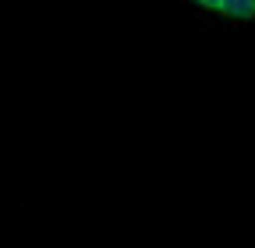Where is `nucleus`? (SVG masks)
I'll return each mask as SVG.
<instances>
[{
  "instance_id": "obj_1",
  "label": "nucleus",
  "mask_w": 255,
  "mask_h": 248,
  "mask_svg": "<svg viewBox=\"0 0 255 248\" xmlns=\"http://www.w3.org/2000/svg\"><path fill=\"white\" fill-rule=\"evenodd\" d=\"M195 4L220 14V18H234V21L255 18V0H195Z\"/></svg>"
}]
</instances>
